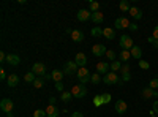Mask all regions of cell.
<instances>
[{
    "label": "cell",
    "instance_id": "obj_13",
    "mask_svg": "<svg viewBox=\"0 0 158 117\" xmlns=\"http://www.w3.org/2000/svg\"><path fill=\"white\" fill-rule=\"evenodd\" d=\"M97 73H98V74H108V73H109V63H106V62H98V63H97Z\"/></svg>",
    "mask_w": 158,
    "mask_h": 117
},
{
    "label": "cell",
    "instance_id": "obj_23",
    "mask_svg": "<svg viewBox=\"0 0 158 117\" xmlns=\"http://www.w3.org/2000/svg\"><path fill=\"white\" fill-rule=\"evenodd\" d=\"M63 71H60V70H54L51 73V76H52V79H54L56 82H62V77H63Z\"/></svg>",
    "mask_w": 158,
    "mask_h": 117
},
{
    "label": "cell",
    "instance_id": "obj_11",
    "mask_svg": "<svg viewBox=\"0 0 158 117\" xmlns=\"http://www.w3.org/2000/svg\"><path fill=\"white\" fill-rule=\"evenodd\" d=\"M130 24H131V22H130L127 18H117L115 22H114L115 29H128V27H130Z\"/></svg>",
    "mask_w": 158,
    "mask_h": 117
},
{
    "label": "cell",
    "instance_id": "obj_16",
    "mask_svg": "<svg viewBox=\"0 0 158 117\" xmlns=\"http://www.w3.org/2000/svg\"><path fill=\"white\" fill-rule=\"evenodd\" d=\"M84 33L81 32V30H73L71 32V40L74 41V43H81V41H84Z\"/></svg>",
    "mask_w": 158,
    "mask_h": 117
},
{
    "label": "cell",
    "instance_id": "obj_12",
    "mask_svg": "<svg viewBox=\"0 0 158 117\" xmlns=\"http://www.w3.org/2000/svg\"><path fill=\"white\" fill-rule=\"evenodd\" d=\"M44 111H46L48 117H59V114H60V111H59V108L56 105H48V108Z\"/></svg>",
    "mask_w": 158,
    "mask_h": 117
},
{
    "label": "cell",
    "instance_id": "obj_51",
    "mask_svg": "<svg viewBox=\"0 0 158 117\" xmlns=\"http://www.w3.org/2000/svg\"><path fill=\"white\" fill-rule=\"evenodd\" d=\"M150 114H152V112H150ZM152 117H158V115H155V114H152Z\"/></svg>",
    "mask_w": 158,
    "mask_h": 117
},
{
    "label": "cell",
    "instance_id": "obj_29",
    "mask_svg": "<svg viewBox=\"0 0 158 117\" xmlns=\"http://www.w3.org/2000/svg\"><path fill=\"white\" fill-rule=\"evenodd\" d=\"M130 59H131V52H130V51H122V52H120V60L127 63Z\"/></svg>",
    "mask_w": 158,
    "mask_h": 117
},
{
    "label": "cell",
    "instance_id": "obj_48",
    "mask_svg": "<svg viewBox=\"0 0 158 117\" xmlns=\"http://www.w3.org/2000/svg\"><path fill=\"white\" fill-rule=\"evenodd\" d=\"M0 62H6V56H5V52H0Z\"/></svg>",
    "mask_w": 158,
    "mask_h": 117
},
{
    "label": "cell",
    "instance_id": "obj_31",
    "mask_svg": "<svg viewBox=\"0 0 158 117\" xmlns=\"http://www.w3.org/2000/svg\"><path fill=\"white\" fill-rule=\"evenodd\" d=\"M71 98H73L71 92H62V95H60V100L62 101H70Z\"/></svg>",
    "mask_w": 158,
    "mask_h": 117
},
{
    "label": "cell",
    "instance_id": "obj_36",
    "mask_svg": "<svg viewBox=\"0 0 158 117\" xmlns=\"http://www.w3.org/2000/svg\"><path fill=\"white\" fill-rule=\"evenodd\" d=\"M139 67H141L142 70H149V68H150V63L146 62V60H139Z\"/></svg>",
    "mask_w": 158,
    "mask_h": 117
},
{
    "label": "cell",
    "instance_id": "obj_38",
    "mask_svg": "<svg viewBox=\"0 0 158 117\" xmlns=\"http://www.w3.org/2000/svg\"><path fill=\"white\" fill-rule=\"evenodd\" d=\"M103 95V100H104V105L111 103V94H101Z\"/></svg>",
    "mask_w": 158,
    "mask_h": 117
},
{
    "label": "cell",
    "instance_id": "obj_2",
    "mask_svg": "<svg viewBox=\"0 0 158 117\" xmlns=\"http://www.w3.org/2000/svg\"><path fill=\"white\" fill-rule=\"evenodd\" d=\"M103 82L108 84V86H111V84H120L122 81H120V76H117V73L111 71V73H108V74L103 76Z\"/></svg>",
    "mask_w": 158,
    "mask_h": 117
},
{
    "label": "cell",
    "instance_id": "obj_6",
    "mask_svg": "<svg viewBox=\"0 0 158 117\" xmlns=\"http://www.w3.org/2000/svg\"><path fill=\"white\" fill-rule=\"evenodd\" d=\"M13 108H15V103H13L10 98H3L2 101H0V109H2L3 112H6V114H11Z\"/></svg>",
    "mask_w": 158,
    "mask_h": 117
},
{
    "label": "cell",
    "instance_id": "obj_21",
    "mask_svg": "<svg viewBox=\"0 0 158 117\" xmlns=\"http://www.w3.org/2000/svg\"><path fill=\"white\" fill-rule=\"evenodd\" d=\"M130 52H131V57L133 59H141L142 57V49L139 46H133L130 49Z\"/></svg>",
    "mask_w": 158,
    "mask_h": 117
},
{
    "label": "cell",
    "instance_id": "obj_35",
    "mask_svg": "<svg viewBox=\"0 0 158 117\" xmlns=\"http://www.w3.org/2000/svg\"><path fill=\"white\" fill-rule=\"evenodd\" d=\"M33 117H46V111L44 109H36L33 112Z\"/></svg>",
    "mask_w": 158,
    "mask_h": 117
},
{
    "label": "cell",
    "instance_id": "obj_32",
    "mask_svg": "<svg viewBox=\"0 0 158 117\" xmlns=\"http://www.w3.org/2000/svg\"><path fill=\"white\" fill-rule=\"evenodd\" d=\"M33 86H35V89H41L44 86V81L41 79V77H36V79L33 81Z\"/></svg>",
    "mask_w": 158,
    "mask_h": 117
},
{
    "label": "cell",
    "instance_id": "obj_15",
    "mask_svg": "<svg viewBox=\"0 0 158 117\" xmlns=\"http://www.w3.org/2000/svg\"><path fill=\"white\" fill-rule=\"evenodd\" d=\"M74 62L77 63V67H79V68L85 67V63H87V57H85V54H84V52H77V54H76Z\"/></svg>",
    "mask_w": 158,
    "mask_h": 117
},
{
    "label": "cell",
    "instance_id": "obj_46",
    "mask_svg": "<svg viewBox=\"0 0 158 117\" xmlns=\"http://www.w3.org/2000/svg\"><path fill=\"white\" fill-rule=\"evenodd\" d=\"M0 79H8V76H6L5 70H0Z\"/></svg>",
    "mask_w": 158,
    "mask_h": 117
},
{
    "label": "cell",
    "instance_id": "obj_45",
    "mask_svg": "<svg viewBox=\"0 0 158 117\" xmlns=\"http://www.w3.org/2000/svg\"><path fill=\"white\" fill-rule=\"evenodd\" d=\"M56 90H59V92H63V84H62V82H56Z\"/></svg>",
    "mask_w": 158,
    "mask_h": 117
},
{
    "label": "cell",
    "instance_id": "obj_49",
    "mask_svg": "<svg viewBox=\"0 0 158 117\" xmlns=\"http://www.w3.org/2000/svg\"><path fill=\"white\" fill-rule=\"evenodd\" d=\"M71 117H84V114H82V112H73Z\"/></svg>",
    "mask_w": 158,
    "mask_h": 117
},
{
    "label": "cell",
    "instance_id": "obj_47",
    "mask_svg": "<svg viewBox=\"0 0 158 117\" xmlns=\"http://www.w3.org/2000/svg\"><path fill=\"white\" fill-rule=\"evenodd\" d=\"M41 79L46 82V81H51V79H52V76H51V74H44V76H41Z\"/></svg>",
    "mask_w": 158,
    "mask_h": 117
},
{
    "label": "cell",
    "instance_id": "obj_3",
    "mask_svg": "<svg viewBox=\"0 0 158 117\" xmlns=\"http://www.w3.org/2000/svg\"><path fill=\"white\" fill-rule=\"evenodd\" d=\"M118 44H120L122 51H130L131 48H133V38H131L130 35H122L120 36V41H118Z\"/></svg>",
    "mask_w": 158,
    "mask_h": 117
},
{
    "label": "cell",
    "instance_id": "obj_50",
    "mask_svg": "<svg viewBox=\"0 0 158 117\" xmlns=\"http://www.w3.org/2000/svg\"><path fill=\"white\" fill-rule=\"evenodd\" d=\"M56 101H57L56 97H51V98H49V105H56Z\"/></svg>",
    "mask_w": 158,
    "mask_h": 117
},
{
    "label": "cell",
    "instance_id": "obj_7",
    "mask_svg": "<svg viewBox=\"0 0 158 117\" xmlns=\"http://www.w3.org/2000/svg\"><path fill=\"white\" fill-rule=\"evenodd\" d=\"M32 71L36 74V76H44L46 74V67H44V63H41V62H36V63H33L32 65Z\"/></svg>",
    "mask_w": 158,
    "mask_h": 117
},
{
    "label": "cell",
    "instance_id": "obj_27",
    "mask_svg": "<svg viewBox=\"0 0 158 117\" xmlns=\"http://www.w3.org/2000/svg\"><path fill=\"white\" fill-rule=\"evenodd\" d=\"M118 8H120L123 13H127V11H130V3H128V0H122V2L120 3H118Z\"/></svg>",
    "mask_w": 158,
    "mask_h": 117
},
{
    "label": "cell",
    "instance_id": "obj_9",
    "mask_svg": "<svg viewBox=\"0 0 158 117\" xmlns=\"http://www.w3.org/2000/svg\"><path fill=\"white\" fill-rule=\"evenodd\" d=\"M77 21H81V22H85L89 19H92V13L89 10H79L77 11V15H76Z\"/></svg>",
    "mask_w": 158,
    "mask_h": 117
},
{
    "label": "cell",
    "instance_id": "obj_17",
    "mask_svg": "<svg viewBox=\"0 0 158 117\" xmlns=\"http://www.w3.org/2000/svg\"><path fill=\"white\" fill-rule=\"evenodd\" d=\"M128 13H130V16L133 18V19H136V21L142 18V11H141V10H139L138 6H131Z\"/></svg>",
    "mask_w": 158,
    "mask_h": 117
},
{
    "label": "cell",
    "instance_id": "obj_28",
    "mask_svg": "<svg viewBox=\"0 0 158 117\" xmlns=\"http://www.w3.org/2000/svg\"><path fill=\"white\" fill-rule=\"evenodd\" d=\"M94 105L97 108H100L101 105H104V100H103V95H95L94 97Z\"/></svg>",
    "mask_w": 158,
    "mask_h": 117
},
{
    "label": "cell",
    "instance_id": "obj_18",
    "mask_svg": "<svg viewBox=\"0 0 158 117\" xmlns=\"http://www.w3.org/2000/svg\"><path fill=\"white\" fill-rule=\"evenodd\" d=\"M6 63L13 65V67H16V65L21 63V59H19V56H16V54H8V56H6Z\"/></svg>",
    "mask_w": 158,
    "mask_h": 117
},
{
    "label": "cell",
    "instance_id": "obj_40",
    "mask_svg": "<svg viewBox=\"0 0 158 117\" xmlns=\"http://www.w3.org/2000/svg\"><path fill=\"white\" fill-rule=\"evenodd\" d=\"M149 43H150L155 49H158V40H155V38H152V36H150V38H149Z\"/></svg>",
    "mask_w": 158,
    "mask_h": 117
},
{
    "label": "cell",
    "instance_id": "obj_5",
    "mask_svg": "<svg viewBox=\"0 0 158 117\" xmlns=\"http://www.w3.org/2000/svg\"><path fill=\"white\" fill-rule=\"evenodd\" d=\"M77 70H79V67H77V63H76V62H67V63H65V67H63V73L67 74V76H73V74H76Z\"/></svg>",
    "mask_w": 158,
    "mask_h": 117
},
{
    "label": "cell",
    "instance_id": "obj_26",
    "mask_svg": "<svg viewBox=\"0 0 158 117\" xmlns=\"http://www.w3.org/2000/svg\"><path fill=\"white\" fill-rule=\"evenodd\" d=\"M89 11H90V13L100 11V3H98V2H90V3H89Z\"/></svg>",
    "mask_w": 158,
    "mask_h": 117
},
{
    "label": "cell",
    "instance_id": "obj_33",
    "mask_svg": "<svg viewBox=\"0 0 158 117\" xmlns=\"http://www.w3.org/2000/svg\"><path fill=\"white\" fill-rule=\"evenodd\" d=\"M90 33H92V36H100V35H103V29H100V27H94L90 30Z\"/></svg>",
    "mask_w": 158,
    "mask_h": 117
},
{
    "label": "cell",
    "instance_id": "obj_25",
    "mask_svg": "<svg viewBox=\"0 0 158 117\" xmlns=\"http://www.w3.org/2000/svg\"><path fill=\"white\" fill-rule=\"evenodd\" d=\"M35 76H36V74H35L33 71H29V73H25V74H24V81H25V82H33V81L36 79Z\"/></svg>",
    "mask_w": 158,
    "mask_h": 117
},
{
    "label": "cell",
    "instance_id": "obj_41",
    "mask_svg": "<svg viewBox=\"0 0 158 117\" xmlns=\"http://www.w3.org/2000/svg\"><path fill=\"white\" fill-rule=\"evenodd\" d=\"M152 114L158 115V101H155V103H153V106H152Z\"/></svg>",
    "mask_w": 158,
    "mask_h": 117
},
{
    "label": "cell",
    "instance_id": "obj_19",
    "mask_svg": "<svg viewBox=\"0 0 158 117\" xmlns=\"http://www.w3.org/2000/svg\"><path fill=\"white\" fill-rule=\"evenodd\" d=\"M6 84H8L10 87H16V86L19 84V76L15 74V73L10 74V76H8V79H6Z\"/></svg>",
    "mask_w": 158,
    "mask_h": 117
},
{
    "label": "cell",
    "instance_id": "obj_43",
    "mask_svg": "<svg viewBox=\"0 0 158 117\" xmlns=\"http://www.w3.org/2000/svg\"><path fill=\"white\" fill-rule=\"evenodd\" d=\"M130 79H131V74H130V73H127V74H122V81H123V82H128Z\"/></svg>",
    "mask_w": 158,
    "mask_h": 117
},
{
    "label": "cell",
    "instance_id": "obj_10",
    "mask_svg": "<svg viewBox=\"0 0 158 117\" xmlns=\"http://www.w3.org/2000/svg\"><path fill=\"white\" fill-rule=\"evenodd\" d=\"M141 94L144 98H158V90H153L150 87H144Z\"/></svg>",
    "mask_w": 158,
    "mask_h": 117
},
{
    "label": "cell",
    "instance_id": "obj_20",
    "mask_svg": "<svg viewBox=\"0 0 158 117\" xmlns=\"http://www.w3.org/2000/svg\"><path fill=\"white\" fill-rule=\"evenodd\" d=\"M103 36L106 38V40H114L115 38V30L114 29H111V27H106V29H103Z\"/></svg>",
    "mask_w": 158,
    "mask_h": 117
},
{
    "label": "cell",
    "instance_id": "obj_4",
    "mask_svg": "<svg viewBox=\"0 0 158 117\" xmlns=\"http://www.w3.org/2000/svg\"><path fill=\"white\" fill-rule=\"evenodd\" d=\"M76 76H77V79H79V82H81V84L89 82V81H90V77H92V74L89 73V70H87L85 67L79 68V70H77V73H76Z\"/></svg>",
    "mask_w": 158,
    "mask_h": 117
},
{
    "label": "cell",
    "instance_id": "obj_37",
    "mask_svg": "<svg viewBox=\"0 0 158 117\" xmlns=\"http://www.w3.org/2000/svg\"><path fill=\"white\" fill-rule=\"evenodd\" d=\"M120 71H122V74H127V73H130V65H128V63H123Z\"/></svg>",
    "mask_w": 158,
    "mask_h": 117
},
{
    "label": "cell",
    "instance_id": "obj_8",
    "mask_svg": "<svg viewBox=\"0 0 158 117\" xmlns=\"http://www.w3.org/2000/svg\"><path fill=\"white\" fill-rule=\"evenodd\" d=\"M92 52H94L95 57H101V56H104L108 52V49H106L104 44H95L94 48H92Z\"/></svg>",
    "mask_w": 158,
    "mask_h": 117
},
{
    "label": "cell",
    "instance_id": "obj_1",
    "mask_svg": "<svg viewBox=\"0 0 158 117\" xmlns=\"http://www.w3.org/2000/svg\"><path fill=\"white\" fill-rule=\"evenodd\" d=\"M71 95L74 98H84L87 95V87L85 84H77V86H73L71 89Z\"/></svg>",
    "mask_w": 158,
    "mask_h": 117
},
{
    "label": "cell",
    "instance_id": "obj_14",
    "mask_svg": "<svg viewBox=\"0 0 158 117\" xmlns=\"http://www.w3.org/2000/svg\"><path fill=\"white\" fill-rule=\"evenodd\" d=\"M127 109H128L127 101H123V100L115 101V111H117V114H125V112H127Z\"/></svg>",
    "mask_w": 158,
    "mask_h": 117
},
{
    "label": "cell",
    "instance_id": "obj_24",
    "mask_svg": "<svg viewBox=\"0 0 158 117\" xmlns=\"http://www.w3.org/2000/svg\"><path fill=\"white\" fill-rule=\"evenodd\" d=\"M109 67H111V71L117 73L118 70H122V63H120V62H117V60H114V62L109 63Z\"/></svg>",
    "mask_w": 158,
    "mask_h": 117
},
{
    "label": "cell",
    "instance_id": "obj_22",
    "mask_svg": "<svg viewBox=\"0 0 158 117\" xmlns=\"http://www.w3.org/2000/svg\"><path fill=\"white\" fill-rule=\"evenodd\" d=\"M104 21V16H103V13L97 11V13H92V22L94 24H101Z\"/></svg>",
    "mask_w": 158,
    "mask_h": 117
},
{
    "label": "cell",
    "instance_id": "obj_39",
    "mask_svg": "<svg viewBox=\"0 0 158 117\" xmlns=\"http://www.w3.org/2000/svg\"><path fill=\"white\" fill-rule=\"evenodd\" d=\"M106 57L109 59V60H115V52H114V51H108V52H106Z\"/></svg>",
    "mask_w": 158,
    "mask_h": 117
},
{
    "label": "cell",
    "instance_id": "obj_34",
    "mask_svg": "<svg viewBox=\"0 0 158 117\" xmlns=\"http://www.w3.org/2000/svg\"><path fill=\"white\" fill-rule=\"evenodd\" d=\"M149 87H150V89H153V90H156V89H158V77H153V79H150Z\"/></svg>",
    "mask_w": 158,
    "mask_h": 117
},
{
    "label": "cell",
    "instance_id": "obj_30",
    "mask_svg": "<svg viewBox=\"0 0 158 117\" xmlns=\"http://www.w3.org/2000/svg\"><path fill=\"white\" fill-rule=\"evenodd\" d=\"M103 79H101V76L98 74V73H95V74H92V77H90V82L92 84H100Z\"/></svg>",
    "mask_w": 158,
    "mask_h": 117
},
{
    "label": "cell",
    "instance_id": "obj_44",
    "mask_svg": "<svg viewBox=\"0 0 158 117\" xmlns=\"http://www.w3.org/2000/svg\"><path fill=\"white\" fill-rule=\"evenodd\" d=\"M128 29H130L131 32H136V30H138V25H136V22H131Z\"/></svg>",
    "mask_w": 158,
    "mask_h": 117
},
{
    "label": "cell",
    "instance_id": "obj_42",
    "mask_svg": "<svg viewBox=\"0 0 158 117\" xmlns=\"http://www.w3.org/2000/svg\"><path fill=\"white\" fill-rule=\"evenodd\" d=\"M152 38H155V40H158V25H155V27H153V32H152Z\"/></svg>",
    "mask_w": 158,
    "mask_h": 117
}]
</instances>
